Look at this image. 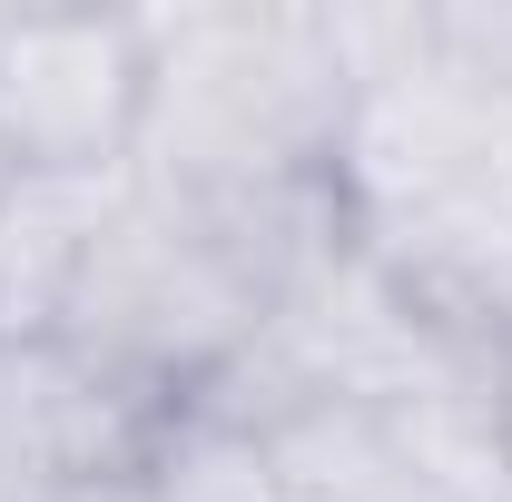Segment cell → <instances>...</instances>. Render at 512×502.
<instances>
[{
  "instance_id": "cell-4",
  "label": "cell",
  "mask_w": 512,
  "mask_h": 502,
  "mask_svg": "<svg viewBox=\"0 0 512 502\" xmlns=\"http://www.w3.org/2000/svg\"><path fill=\"white\" fill-rule=\"evenodd\" d=\"M148 119V10L0 20V158L40 178H128Z\"/></svg>"
},
{
  "instance_id": "cell-1",
  "label": "cell",
  "mask_w": 512,
  "mask_h": 502,
  "mask_svg": "<svg viewBox=\"0 0 512 502\" xmlns=\"http://www.w3.org/2000/svg\"><path fill=\"white\" fill-rule=\"evenodd\" d=\"M355 247L473 355L512 345V99L424 60L365 79L335 148Z\"/></svg>"
},
{
  "instance_id": "cell-6",
  "label": "cell",
  "mask_w": 512,
  "mask_h": 502,
  "mask_svg": "<svg viewBox=\"0 0 512 502\" xmlns=\"http://www.w3.org/2000/svg\"><path fill=\"white\" fill-rule=\"evenodd\" d=\"M119 188L128 178H40V168L0 178V345H40L69 325V296Z\"/></svg>"
},
{
  "instance_id": "cell-5",
  "label": "cell",
  "mask_w": 512,
  "mask_h": 502,
  "mask_svg": "<svg viewBox=\"0 0 512 502\" xmlns=\"http://www.w3.org/2000/svg\"><path fill=\"white\" fill-rule=\"evenodd\" d=\"M158 404L99 375L79 345H0V502H40L99 473H138L158 443Z\"/></svg>"
},
{
  "instance_id": "cell-10",
  "label": "cell",
  "mask_w": 512,
  "mask_h": 502,
  "mask_svg": "<svg viewBox=\"0 0 512 502\" xmlns=\"http://www.w3.org/2000/svg\"><path fill=\"white\" fill-rule=\"evenodd\" d=\"M0 178H10V158H0Z\"/></svg>"
},
{
  "instance_id": "cell-8",
  "label": "cell",
  "mask_w": 512,
  "mask_h": 502,
  "mask_svg": "<svg viewBox=\"0 0 512 502\" xmlns=\"http://www.w3.org/2000/svg\"><path fill=\"white\" fill-rule=\"evenodd\" d=\"M493 453H503V473H512V345L493 355Z\"/></svg>"
},
{
  "instance_id": "cell-7",
  "label": "cell",
  "mask_w": 512,
  "mask_h": 502,
  "mask_svg": "<svg viewBox=\"0 0 512 502\" xmlns=\"http://www.w3.org/2000/svg\"><path fill=\"white\" fill-rule=\"evenodd\" d=\"M138 493L148 502H286L276 493V463H266V434L237 424V414H168L148 463H138Z\"/></svg>"
},
{
  "instance_id": "cell-2",
  "label": "cell",
  "mask_w": 512,
  "mask_h": 502,
  "mask_svg": "<svg viewBox=\"0 0 512 502\" xmlns=\"http://www.w3.org/2000/svg\"><path fill=\"white\" fill-rule=\"evenodd\" d=\"M355 119V60L316 0L148 10V119L128 178L168 197H237L335 178Z\"/></svg>"
},
{
  "instance_id": "cell-3",
  "label": "cell",
  "mask_w": 512,
  "mask_h": 502,
  "mask_svg": "<svg viewBox=\"0 0 512 502\" xmlns=\"http://www.w3.org/2000/svg\"><path fill=\"white\" fill-rule=\"evenodd\" d=\"M266 315H276V286L256 276V256L227 237L217 207L128 178L69 296L60 345H79L99 375L148 394L158 414H188L256 355Z\"/></svg>"
},
{
  "instance_id": "cell-9",
  "label": "cell",
  "mask_w": 512,
  "mask_h": 502,
  "mask_svg": "<svg viewBox=\"0 0 512 502\" xmlns=\"http://www.w3.org/2000/svg\"><path fill=\"white\" fill-rule=\"evenodd\" d=\"M40 502H148L138 473H99V483H69V493H40Z\"/></svg>"
}]
</instances>
